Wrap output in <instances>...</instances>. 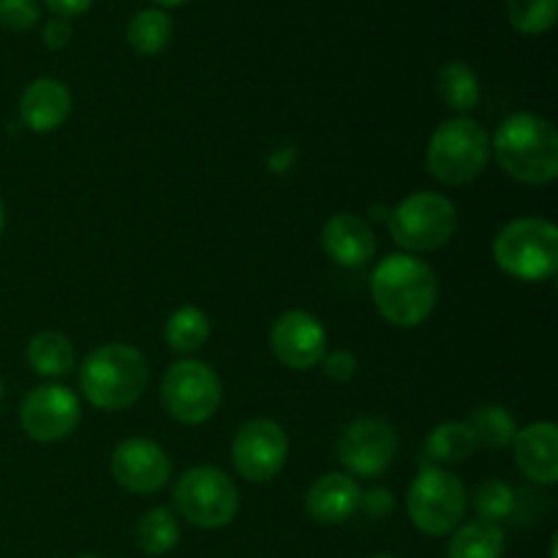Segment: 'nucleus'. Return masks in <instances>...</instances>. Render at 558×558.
Wrapping results in <instances>:
<instances>
[{"label":"nucleus","mask_w":558,"mask_h":558,"mask_svg":"<svg viewBox=\"0 0 558 558\" xmlns=\"http://www.w3.org/2000/svg\"><path fill=\"white\" fill-rule=\"evenodd\" d=\"M270 349L287 368L311 371L327 354V332L308 311H287L272 322Z\"/></svg>","instance_id":"obj_14"},{"label":"nucleus","mask_w":558,"mask_h":558,"mask_svg":"<svg viewBox=\"0 0 558 558\" xmlns=\"http://www.w3.org/2000/svg\"><path fill=\"white\" fill-rule=\"evenodd\" d=\"M360 483L343 472L322 474L314 480L305 494V512L319 526H338L347 523L360 510Z\"/></svg>","instance_id":"obj_16"},{"label":"nucleus","mask_w":558,"mask_h":558,"mask_svg":"<svg viewBox=\"0 0 558 558\" xmlns=\"http://www.w3.org/2000/svg\"><path fill=\"white\" fill-rule=\"evenodd\" d=\"M466 423L472 428L474 439H477V447H485V450H505V447L512 445L518 434V423L510 409L496 407V403L480 407L477 412H472Z\"/></svg>","instance_id":"obj_26"},{"label":"nucleus","mask_w":558,"mask_h":558,"mask_svg":"<svg viewBox=\"0 0 558 558\" xmlns=\"http://www.w3.org/2000/svg\"><path fill=\"white\" fill-rule=\"evenodd\" d=\"M174 507L196 529H223L238 518L240 494L227 472L194 466L174 485Z\"/></svg>","instance_id":"obj_8"},{"label":"nucleus","mask_w":558,"mask_h":558,"mask_svg":"<svg viewBox=\"0 0 558 558\" xmlns=\"http://www.w3.org/2000/svg\"><path fill=\"white\" fill-rule=\"evenodd\" d=\"M505 548V529L496 523L469 521L452 532L447 543V558H501Z\"/></svg>","instance_id":"obj_21"},{"label":"nucleus","mask_w":558,"mask_h":558,"mask_svg":"<svg viewBox=\"0 0 558 558\" xmlns=\"http://www.w3.org/2000/svg\"><path fill=\"white\" fill-rule=\"evenodd\" d=\"M322 368L332 381H349L357 374V357L349 349H336V352L322 357Z\"/></svg>","instance_id":"obj_30"},{"label":"nucleus","mask_w":558,"mask_h":558,"mask_svg":"<svg viewBox=\"0 0 558 558\" xmlns=\"http://www.w3.org/2000/svg\"><path fill=\"white\" fill-rule=\"evenodd\" d=\"M466 510V485L447 469L425 466L409 488L407 512L414 526L428 537H450L463 523Z\"/></svg>","instance_id":"obj_6"},{"label":"nucleus","mask_w":558,"mask_h":558,"mask_svg":"<svg viewBox=\"0 0 558 558\" xmlns=\"http://www.w3.org/2000/svg\"><path fill=\"white\" fill-rule=\"evenodd\" d=\"M0 401H3V379H0Z\"/></svg>","instance_id":"obj_37"},{"label":"nucleus","mask_w":558,"mask_h":558,"mask_svg":"<svg viewBox=\"0 0 558 558\" xmlns=\"http://www.w3.org/2000/svg\"><path fill=\"white\" fill-rule=\"evenodd\" d=\"M477 450V439H474L466 420H450V423H441L430 430L423 447V458L434 463V469H441L469 461Z\"/></svg>","instance_id":"obj_19"},{"label":"nucleus","mask_w":558,"mask_h":558,"mask_svg":"<svg viewBox=\"0 0 558 558\" xmlns=\"http://www.w3.org/2000/svg\"><path fill=\"white\" fill-rule=\"evenodd\" d=\"M490 153L507 178L523 185H548L558 178V134L534 112L510 114L496 129Z\"/></svg>","instance_id":"obj_2"},{"label":"nucleus","mask_w":558,"mask_h":558,"mask_svg":"<svg viewBox=\"0 0 558 558\" xmlns=\"http://www.w3.org/2000/svg\"><path fill=\"white\" fill-rule=\"evenodd\" d=\"M180 543V526L167 507H153L136 523V545L142 554L158 558L172 554Z\"/></svg>","instance_id":"obj_25"},{"label":"nucleus","mask_w":558,"mask_h":558,"mask_svg":"<svg viewBox=\"0 0 558 558\" xmlns=\"http://www.w3.org/2000/svg\"><path fill=\"white\" fill-rule=\"evenodd\" d=\"M112 477L131 494H158L172 477V461L161 445L134 436L114 447Z\"/></svg>","instance_id":"obj_13"},{"label":"nucleus","mask_w":558,"mask_h":558,"mask_svg":"<svg viewBox=\"0 0 558 558\" xmlns=\"http://www.w3.org/2000/svg\"><path fill=\"white\" fill-rule=\"evenodd\" d=\"M387 221H390L392 240L414 256L450 243L458 229V210L445 194L417 191L398 202Z\"/></svg>","instance_id":"obj_7"},{"label":"nucleus","mask_w":558,"mask_h":558,"mask_svg":"<svg viewBox=\"0 0 558 558\" xmlns=\"http://www.w3.org/2000/svg\"><path fill=\"white\" fill-rule=\"evenodd\" d=\"M156 5H163V9H174V5H183L185 0H153Z\"/></svg>","instance_id":"obj_34"},{"label":"nucleus","mask_w":558,"mask_h":558,"mask_svg":"<svg viewBox=\"0 0 558 558\" xmlns=\"http://www.w3.org/2000/svg\"><path fill=\"white\" fill-rule=\"evenodd\" d=\"M38 16H41L38 0H0V25H3L5 31H31L38 22Z\"/></svg>","instance_id":"obj_29"},{"label":"nucleus","mask_w":558,"mask_h":558,"mask_svg":"<svg viewBox=\"0 0 558 558\" xmlns=\"http://www.w3.org/2000/svg\"><path fill=\"white\" fill-rule=\"evenodd\" d=\"M398 456V434L385 417H357L343 428L336 458L349 477L374 480L392 466Z\"/></svg>","instance_id":"obj_10"},{"label":"nucleus","mask_w":558,"mask_h":558,"mask_svg":"<svg viewBox=\"0 0 558 558\" xmlns=\"http://www.w3.org/2000/svg\"><path fill=\"white\" fill-rule=\"evenodd\" d=\"M27 365L44 379H63L76 365L74 343L58 330L38 332L27 343Z\"/></svg>","instance_id":"obj_20"},{"label":"nucleus","mask_w":558,"mask_h":558,"mask_svg":"<svg viewBox=\"0 0 558 558\" xmlns=\"http://www.w3.org/2000/svg\"><path fill=\"white\" fill-rule=\"evenodd\" d=\"M71 36H74V27H71L69 20H63V16H52V20L44 25V44H47L49 49H65L69 47Z\"/></svg>","instance_id":"obj_31"},{"label":"nucleus","mask_w":558,"mask_h":558,"mask_svg":"<svg viewBox=\"0 0 558 558\" xmlns=\"http://www.w3.org/2000/svg\"><path fill=\"white\" fill-rule=\"evenodd\" d=\"M558 0H507V20L523 36H543L556 25Z\"/></svg>","instance_id":"obj_28"},{"label":"nucleus","mask_w":558,"mask_h":558,"mask_svg":"<svg viewBox=\"0 0 558 558\" xmlns=\"http://www.w3.org/2000/svg\"><path fill=\"white\" fill-rule=\"evenodd\" d=\"M371 558H392V556H371Z\"/></svg>","instance_id":"obj_38"},{"label":"nucleus","mask_w":558,"mask_h":558,"mask_svg":"<svg viewBox=\"0 0 558 558\" xmlns=\"http://www.w3.org/2000/svg\"><path fill=\"white\" fill-rule=\"evenodd\" d=\"M322 248L336 265L363 267L376 254V234L357 213H336L322 229Z\"/></svg>","instance_id":"obj_15"},{"label":"nucleus","mask_w":558,"mask_h":558,"mask_svg":"<svg viewBox=\"0 0 558 558\" xmlns=\"http://www.w3.org/2000/svg\"><path fill=\"white\" fill-rule=\"evenodd\" d=\"M3 227H5V207L3 202H0V234H3Z\"/></svg>","instance_id":"obj_35"},{"label":"nucleus","mask_w":558,"mask_h":558,"mask_svg":"<svg viewBox=\"0 0 558 558\" xmlns=\"http://www.w3.org/2000/svg\"><path fill=\"white\" fill-rule=\"evenodd\" d=\"M490 161V134L472 118H450L434 131L425 150L428 172L445 185H469Z\"/></svg>","instance_id":"obj_4"},{"label":"nucleus","mask_w":558,"mask_h":558,"mask_svg":"<svg viewBox=\"0 0 558 558\" xmlns=\"http://www.w3.org/2000/svg\"><path fill=\"white\" fill-rule=\"evenodd\" d=\"M494 259L518 281H548L558 270V229L548 218H515L496 234Z\"/></svg>","instance_id":"obj_5"},{"label":"nucleus","mask_w":558,"mask_h":558,"mask_svg":"<svg viewBox=\"0 0 558 558\" xmlns=\"http://www.w3.org/2000/svg\"><path fill=\"white\" fill-rule=\"evenodd\" d=\"M71 114V93L63 82L49 80H33L25 87L20 98V118L36 134H49V131L60 129Z\"/></svg>","instance_id":"obj_18"},{"label":"nucleus","mask_w":558,"mask_h":558,"mask_svg":"<svg viewBox=\"0 0 558 558\" xmlns=\"http://www.w3.org/2000/svg\"><path fill=\"white\" fill-rule=\"evenodd\" d=\"M44 5H47L54 16L69 20V16L85 14V11L93 5V0H44Z\"/></svg>","instance_id":"obj_33"},{"label":"nucleus","mask_w":558,"mask_h":558,"mask_svg":"<svg viewBox=\"0 0 558 558\" xmlns=\"http://www.w3.org/2000/svg\"><path fill=\"white\" fill-rule=\"evenodd\" d=\"M76 558H101V556H90V554H82V556H76Z\"/></svg>","instance_id":"obj_36"},{"label":"nucleus","mask_w":558,"mask_h":558,"mask_svg":"<svg viewBox=\"0 0 558 558\" xmlns=\"http://www.w3.org/2000/svg\"><path fill=\"white\" fill-rule=\"evenodd\" d=\"M147 387V360L129 343L93 349L80 368V390L90 407L120 412L134 407Z\"/></svg>","instance_id":"obj_3"},{"label":"nucleus","mask_w":558,"mask_h":558,"mask_svg":"<svg viewBox=\"0 0 558 558\" xmlns=\"http://www.w3.org/2000/svg\"><path fill=\"white\" fill-rule=\"evenodd\" d=\"M436 90H439L445 107L461 112V118L480 104V80L472 65L463 60H450L441 65L436 74Z\"/></svg>","instance_id":"obj_22"},{"label":"nucleus","mask_w":558,"mask_h":558,"mask_svg":"<svg viewBox=\"0 0 558 558\" xmlns=\"http://www.w3.org/2000/svg\"><path fill=\"white\" fill-rule=\"evenodd\" d=\"M163 338H167V343L174 352H199L207 343V338H210V316L202 308H196V305H183V308H178L167 319Z\"/></svg>","instance_id":"obj_24"},{"label":"nucleus","mask_w":558,"mask_h":558,"mask_svg":"<svg viewBox=\"0 0 558 558\" xmlns=\"http://www.w3.org/2000/svg\"><path fill=\"white\" fill-rule=\"evenodd\" d=\"M172 16L161 9H145L140 14L131 16L129 27H125V41L134 49L136 54H150L163 52L172 41Z\"/></svg>","instance_id":"obj_23"},{"label":"nucleus","mask_w":558,"mask_h":558,"mask_svg":"<svg viewBox=\"0 0 558 558\" xmlns=\"http://www.w3.org/2000/svg\"><path fill=\"white\" fill-rule=\"evenodd\" d=\"M80 401L63 385L33 387L20 403V423L27 439L33 441H60L80 425Z\"/></svg>","instance_id":"obj_12"},{"label":"nucleus","mask_w":558,"mask_h":558,"mask_svg":"<svg viewBox=\"0 0 558 558\" xmlns=\"http://www.w3.org/2000/svg\"><path fill=\"white\" fill-rule=\"evenodd\" d=\"M515 466L537 485L558 483V428L554 423H532L512 439Z\"/></svg>","instance_id":"obj_17"},{"label":"nucleus","mask_w":558,"mask_h":558,"mask_svg":"<svg viewBox=\"0 0 558 558\" xmlns=\"http://www.w3.org/2000/svg\"><path fill=\"white\" fill-rule=\"evenodd\" d=\"M161 403L178 423L202 425L221 407V379L202 360H180L163 374Z\"/></svg>","instance_id":"obj_9"},{"label":"nucleus","mask_w":558,"mask_h":558,"mask_svg":"<svg viewBox=\"0 0 558 558\" xmlns=\"http://www.w3.org/2000/svg\"><path fill=\"white\" fill-rule=\"evenodd\" d=\"M376 311L396 327L423 325L439 303V278L428 262L412 254H390L371 276Z\"/></svg>","instance_id":"obj_1"},{"label":"nucleus","mask_w":558,"mask_h":558,"mask_svg":"<svg viewBox=\"0 0 558 558\" xmlns=\"http://www.w3.org/2000/svg\"><path fill=\"white\" fill-rule=\"evenodd\" d=\"M289 456V436L276 420H248L232 439V463L248 483H270Z\"/></svg>","instance_id":"obj_11"},{"label":"nucleus","mask_w":558,"mask_h":558,"mask_svg":"<svg viewBox=\"0 0 558 558\" xmlns=\"http://www.w3.org/2000/svg\"><path fill=\"white\" fill-rule=\"evenodd\" d=\"M360 510L368 512L371 518H385L392 512V494L385 488H374L360 496Z\"/></svg>","instance_id":"obj_32"},{"label":"nucleus","mask_w":558,"mask_h":558,"mask_svg":"<svg viewBox=\"0 0 558 558\" xmlns=\"http://www.w3.org/2000/svg\"><path fill=\"white\" fill-rule=\"evenodd\" d=\"M472 505H474V512H477V521L501 526V523L510 521V518L515 515L518 501H515V490H512L510 485L490 477L477 485V490H474L472 496Z\"/></svg>","instance_id":"obj_27"}]
</instances>
